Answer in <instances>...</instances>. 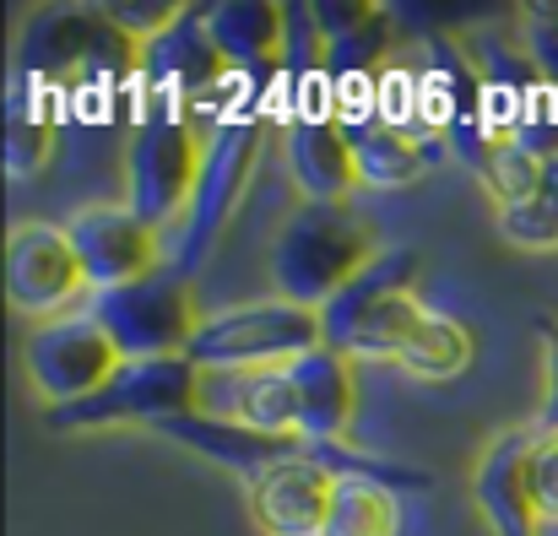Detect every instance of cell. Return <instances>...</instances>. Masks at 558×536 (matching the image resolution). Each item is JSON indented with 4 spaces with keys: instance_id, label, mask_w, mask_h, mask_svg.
Here are the masks:
<instances>
[{
    "instance_id": "obj_1",
    "label": "cell",
    "mask_w": 558,
    "mask_h": 536,
    "mask_svg": "<svg viewBox=\"0 0 558 536\" xmlns=\"http://www.w3.org/2000/svg\"><path fill=\"white\" fill-rule=\"evenodd\" d=\"M379 255L369 217H359L353 206H310L299 200L271 244V282L277 299L304 304V309H326L364 266Z\"/></svg>"
},
{
    "instance_id": "obj_2",
    "label": "cell",
    "mask_w": 558,
    "mask_h": 536,
    "mask_svg": "<svg viewBox=\"0 0 558 536\" xmlns=\"http://www.w3.org/2000/svg\"><path fill=\"white\" fill-rule=\"evenodd\" d=\"M11 71H38L71 87L93 71H142V44L109 16V5H49L22 27Z\"/></svg>"
},
{
    "instance_id": "obj_3",
    "label": "cell",
    "mask_w": 558,
    "mask_h": 536,
    "mask_svg": "<svg viewBox=\"0 0 558 536\" xmlns=\"http://www.w3.org/2000/svg\"><path fill=\"white\" fill-rule=\"evenodd\" d=\"M315 348H326L320 309H304L288 299H260V304L211 315L195 331L185 357L195 368H288Z\"/></svg>"
},
{
    "instance_id": "obj_4",
    "label": "cell",
    "mask_w": 558,
    "mask_h": 536,
    "mask_svg": "<svg viewBox=\"0 0 558 536\" xmlns=\"http://www.w3.org/2000/svg\"><path fill=\"white\" fill-rule=\"evenodd\" d=\"M277 125L260 114H244V120H228L206 136V163H201V184H195V206H190L185 228H180V249H174V271L195 277L206 266V255L217 249L222 228L233 222L250 179H255V163H260V147Z\"/></svg>"
},
{
    "instance_id": "obj_5",
    "label": "cell",
    "mask_w": 558,
    "mask_h": 536,
    "mask_svg": "<svg viewBox=\"0 0 558 536\" xmlns=\"http://www.w3.org/2000/svg\"><path fill=\"white\" fill-rule=\"evenodd\" d=\"M201 401V368L190 357H125L114 368V379L71 406L49 412V428H163L169 417H185Z\"/></svg>"
},
{
    "instance_id": "obj_6",
    "label": "cell",
    "mask_w": 558,
    "mask_h": 536,
    "mask_svg": "<svg viewBox=\"0 0 558 536\" xmlns=\"http://www.w3.org/2000/svg\"><path fill=\"white\" fill-rule=\"evenodd\" d=\"M201 163H206V136L190 120L136 125L125 136V206L153 228H169V222L185 228Z\"/></svg>"
},
{
    "instance_id": "obj_7",
    "label": "cell",
    "mask_w": 558,
    "mask_h": 536,
    "mask_svg": "<svg viewBox=\"0 0 558 536\" xmlns=\"http://www.w3.org/2000/svg\"><path fill=\"white\" fill-rule=\"evenodd\" d=\"M93 315L125 357H185L195 331L206 326L201 304H195V282L174 266H163L147 282L98 293Z\"/></svg>"
},
{
    "instance_id": "obj_8",
    "label": "cell",
    "mask_w": 558,
    "mask_h": 536,
    "mask_svg": "<svg viewBox=\"0 0 558 536\" xmlns=\"http://www.w3.org/2000/svg\"><path fill=\"white\" fill-rule=\"evenodd\" d=\"M22 363H27V379H33L38 401L54 412V406L98 395L114 379V368L125 363V353L114 348V337L98 326L93 309H71V315L27 326Z\"/></svg>"
},
{
    "instance_id": "obj_9",
    "label": "cell",
    "mask_w": 558,
    "mask_h": 536,
    "mask_svg": "<svg viewBox=\"0 0 558 536\" xmlns=\"http://www.w3.org/2000/svg\"><path fill=\"white\" fill-rule=\"evenodd\" d=\"M82 293H87V271L60 222H16L5 233V299L16 315L38 326L71 315Z\"/></svg>"
},
{
    "instance_id": "obj_10",
    "label": "cell",
    "mask_w": 558,
    "mask_h": 536,
    "mask_svg": "<svg viewBox=\"0 0 558 536\" xmlns=\"http://www.w3.org/2000/svg\"><path fill=\"white\" fill-rule=\"evenodd\" d=\"M65 233H71V244L82 255L93 299L163 271V233L153 222H142L125 200H98V206L71 211Z\"/></svg>"
},
{
    "instance_id": "obj_11",
    "label": "cell",
    "mask_w": 558,
    "mask_h": 536,
    "mask_svg": "<svg viewBox=\"0 0 558 536\" xmlns=\"http://www.w3.org/2000/svg\"><path fill=\"white\" fill-rule=\"evenodd\" d=\"M201 417L239 423L266 439L299 434V390L288 368H201Z\"/></svg>"
},
{
    "instance_id": "obj_12",
    "label": "cell",
    "mask_w": 558,
    "mask_h": 536,
    "mask_svg": "<svg viewBox=\"0 0 558 536\" xmlns=\"http://www.w3.org/2000/svg\"><path fill=\"white\" fill-rule=\"evenodd\" d=\"M293 390H299V439L315 450L353 444L359 423V357L342 348H315L299 363H288Z\"/></svg>"
},
{
    "instance_id": "obj_13",
    "label": "cell",
    "mask_w": 558,
    "mask_h": 536,
    "mask_svg": "<svg viewBox=\"0 0 558 536\" xmlns=\"http://www.w3.org/2000/svg\"><path fill=\"white\" fill-rule=\"evenodd\" d=\"M537 444V423L532 428H505L483 444V455L472 461V504L488 521L494 536H543V521L532 510V488H526V461Z\"/></svg>"
},
{
    "instance_id": "obj_14",
    "label": "cell",
    "mask_w": 558,
    "mask_h": 536,
    "mask_svg": "<svg viewBox=\"0 0 558 536\" xmlns=\"http://www.w3.org/2000/svg\"><path fill=\"white\" fill-rule=\"evenodd\" d=\"M288 174L310 206H348V195L364 184L342 125H293L288 131Z\"/></svg>"
},
{
    "instance_id": "obj_15",
    "label": "cell",
    "mask_w": 558,
    "mask_h": 536,
    "mask_svg": "<svg viewBox=\"0 0 558 536\" xmlns=\"http://www.w3.org/2000/svg\"><path fill=\"white\" fill-rule=\"evenodd\" d=\"M417 277H423V255L417 249H407V244H396V249H379L369 266L320 309V326H326V342L331 348H342L353 331H359V320L374 315L390 293H417Z\"/></svg>"
},
{
    "instance_id": "obj_16",
    "label": "cell",
    "mask_w": 558,
    "mask_h": 536,
    "mask_svg": "<svg viewBox=\"0 0 558 536\" xmlns=\"http://www.w3.org/2000/svg\"><path fill=\"white\" fill-rule=\"evenodd\" d=\"M206 27L217 54L239 71H260V65L277 71V54L288 44V11L277 0H222L206 11Z\"/></svg>"
},
{
    "instance_id": "obj_17",
    "label": "cell",
    "mask_w": 558,
    "mask_h": 536,
    "mask_svg": "<svg viewBox=\"0 0 558 536\" xmlns=\"http://www.w3.org/2000/svg\"><path fill=\"white\" fill-rule=\"evenodd\" d=\"M142 71H147L153 82H180V87H190V98H201V93L228 71V60H222L217 44H211L206 11L185 5V16H180L163 38H153V44L142 49Z\"/></svg>"
},
{
    "instance_id": "obj_18",
    "label": "cell",
    "mask_w": 558,
    "mask_h": 536,
    "mask_svg": "<svg viewBox=\"0 0 558 536\" xmlns=\"http://www.w3.org/2000/svg\"><path fill=\"white\" fill-rule=\"evenodd\" d=\"M315 27L326 38V54L337 71H379L385 65V11L364 0H337V5H310Z\"/></svg>"
},
{
    "instance_id": "obj_19",
    "label": "cell",
    "mask_w": 558,
    "mask_h": 536,
    "mask_svg": "<svg viewBox=\"0 0 558 536\" xmlns=\"http://www.w3.org/2000/svg\"><path fill=\"white\" fill-rule=\"evenodd\" d=\"M472 363H477V331L466 320H456V315H439V309H428L417 320V331H412V342L401 353V368L412 379H456Z\"/></svg>"
},
{
    "instance_id": "obj_20",
    "label": "cell",
    "mask_w": 558,
    "mask_h": 536,
    "mask_svg": "<svg viewBox=\"0 0 558 536\" xmlns=\"http://www.w3.org/2000/svg\"><path fill=\"white\" fill-rule=\"evenodd\" d=\"M320 536H401V499L379 477H337Z\"/></svg>"
},
{
    "instance_id": "obj_21",
    "label": "cell",
    "mask_w": 558,
    "mask_h": 536,
    "mask_svg": "<svg viewBox=\"0 0 558 536\" xmlns=\"http://www.w3.org/2000/svg\"><path fill=\"white\" fill-rule=\"evenodd\" d=\"M353 142V158H359V179L374 190H401V184H417L434 163V147L412 142V136H396L385 125H364L348 136Z\"/></svg>"
},
{
    "instance_id": "obj_22",
    "label": "cell",
    "mask_w": 558,
    "mask_h": 536,
    "mask_svg": "<svg viewBox=\"0 0 558 536\" xmlns=\"http://www.w3.org/2000/svg\"><path fill=\"white\" fill-rule=\"evenodd\" d=\"M423 315H428V304L417 293H390L374 315L359 320V331L342 342V353H353L359 363H401V353H407V342H412V331H417Z\"/></svg>"
},
{
    "instance_id": "obj_23",
    "label": "cell",
    "mask_w": 558,
    "mask_h": 536,
    "mask_svg": "<svg viewBox=\"0 0 558 536\" xmlns=\"http://www.w3.org/2000/svg\"><path fill=\"white\" fill-rule=\"evenodd\" d=\"M499 239L510 249H532V255H554L558 249V147L543 153V184L526 206L499 211Z\"/></svg>"
},
{
    "instance_id": "obj_24",
    "label": "cell",
    "mask_w": 558,
    "mask_h": 536,
    "mask_svg": "<svg viewBox=\"0 0 558 536\" xmlns=\"http://www.w3.org/2000/svg\"><path fill=\"white\" fill-rule=\"evenodd\" d=\"M472 174L483 179V190L494 195V211H510V206H526L537 195V184H543V153L515 136V142L488 147Z\"/></svg>"
},
{
    "instance_id": "obj_25",
    "label": "cell",
    "mask_w": 558,
    "mask_h": 536,
    "mask_svg": "<svg viewBox=\"0 0 558 536\" xmlns=\"http://www.w3.org/2000/svg\"><path fill=\"white\" fill-rule=\"evenodd\" d=\"M379 125L396 131V136L423 142V71H412L401 60H385L379 65Z\"/></svg>"
},
{
    "instance_id": "obj_26",
    "label": "cell",
    "mask_w": 558,
    "mask_h": 536,
    "mask_svg": "<svg viewBox=\"0 0 558 536\" xmlns=\"http://www.w3.org/2000/svg\"><path fill=\"white\" fill-rule=\"evenodd\" d=\"M54 142H60V131H54L49 120H33V114H22V109H5V174L16 179V184L44 174Z\"/></svg>"
},
{
    "instance_id": "obj_27",
    "label": "cell",
    "mask_w": 558,
    "mask_h": 536,
    "mask_svg": "<svg viewBox=\"0 0 558 536\" xmlns=\"http://www.w3.org/2000/svg\"><path fill=\"white\" fill-rule=\"evenodd\" d=\"M526 488H532L537 521L558 526V428H537V444L526 461Z\"/></svg>"
},
{
    "instance_id": "obj_28",
    "label": "cell",
    "mask_w": 558,
    "mask_h": 536,
    "mask_svg": "<svg viewBox=\"0 0 558 536\" xmlns=\"http://www.w3.org/2000/svg\"><path fill=\"white\" fill-rule=\"evenodd\" d=\"M337 125L348 136L379 125V71H337Z\"/></svg>"
},
{
    "instance_id": "obj_29",
    "label": "cell",
    "mask_w": 558,
    "mask_h": 536,
    "mask_svg": "<svg viewBox=\"0 0 558 536\" xmlns=\"http://www.w3.org/2000/svg\"><path fill=\"white\" fill-rule=\"evenodd\" d=\"M521 27H526V54L537 60V71H548L558 82V0L554 5H526L521 11Z\"/></svg>"
},
{
    "instance_id": "obj_30",
    "label": "cell",
    "mask_w": 558,
    "mask_h": 536,
    "mask_svg": "<svg viewBox=\"0 0 558 536\" xmlns=\"http://www.w3.org/2000/svg\"><path fill=\"white\" fill-rule=\"evenodd\" d=\"M537 337H543V363H548V395H543L537 428H558V309L537 315Z\"/></svg>"
}]
</instances>
